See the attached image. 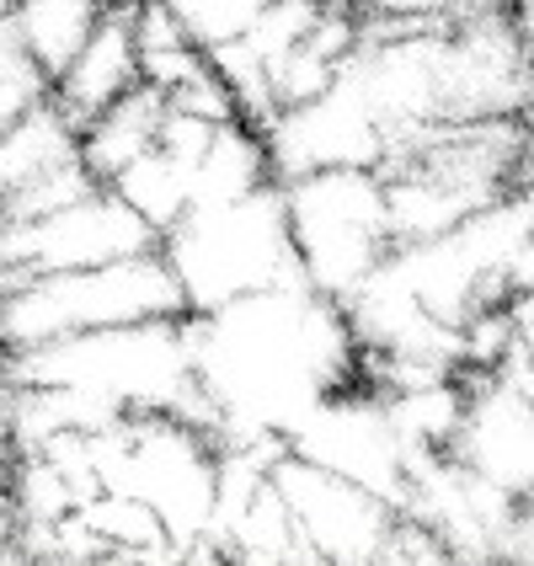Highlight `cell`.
<instances>
[{"instance_id": "6da1fadb", "label": "cell", "mask_w": 534, "mask_h": 566, "mask_svg": "<svg viewBox=\"0 0 534 566\" xmlns=\"http://www.w3.org/2000/svg\"><path fill=\"white\" fill-rule=\"evenodd\" d=\"M160 252L182 283L188 315H214L224 305L305 283L300 252L289 241L283 188H262L224 209H188V220L166 235Z\"/></svg>"}, {"instance_id": "7a4b0ae2", "label": "cell", "mask_w": 534, "mask_h": 566, "mask_svg": "<svg viewBox=\"0 0 534 566\" xmlns=\"http://www.w3.org/2000/svg\"><path fill=\"white\" fill-rule=\"evenodd\" d=\"M150 321H188V300L166 252L128 256L92 273L38 279L0 294V358L92 337V332L150 326Z\"/></svg>"}, {"instance_id": "3957f363", "label": "cell", "mask_w": 534, "mask_h": 566, "mask_svg": "<svg viewBox=\"0 0 534 566\" xmlns=\"http://www.w3.org/2000/svg\"><path fill=\"white\" fill-rule=\"evenodd\" d=\"M289 241L300 252L305 283L315 294L337 300L358 294L396 252L385 188L375 171H315L283 188Z\"/></svg>"}, {"instance_id": "277c9868", "label": "cell", "mask_w": 534, "mask_h": 566, "mask_svg": "<svg viewBox=\"0 0 534 566\" xmlns=\"http://www.w3.org/2000/svg\"><path fill=\"white\" fill-rule=\"evenodd\" d=\"M160 252V235L128 209L113 188L92 192L86 203L64 209L54 220L0 230V294L60 273H92L128 256Z\"/></svg>"}, {"instance_id": "5b68a950", "label": "cell", "mask_w": 534, "mask_h": 566, "mask_svg": "<svg viewBox=\"0 0 534 566\" xmlns=\"http://www.w3.org/2000/svg\"><path fill=\"white\" fill-rule=\"evenodd\" d=\"M273 486H279L289 518H294L300 545L321 566H379L385 545L401 524V507H390L385 497L321 471V465L289 454V449L273 465Z\"/></svg>"}, {"instance_id": "8992f818", "label": "cell", "mask_w": 534, "mask_h": 566, "mask_svg": "<svg viewBox=\"0 0 534 566\" xmlns=\"http://www.w3.org/2000/svg\"><path fill=\"white\" fill-rule=\"evenodd\" d=\"M465 385V417L449 443V460L498 486L503 497L534 492V407L498 385L492 375H460Z\"/></svg>"}, {"instance_id": "52a82bcc", "label": "cell", "mask_w": 534, "mask_h": 566, "mask_svg": "<svg viewBox=\"0 0 534 566\" xmlns=\"http://www.w3.org/2000/svg\"><path fill=\"white\" fill-rule=\"evenodd\" d=\"M139 81H145V75H139V43H134V6L107 0L92 43L81 49V60L70 64V75L54 86V107L70 118L75 134H86V128H92L113 102H124Z\"/></svg>"}, {"instance_id": "ba28073f", "label": "cell", "mask_w": 534, "mask_h": 566, "mask_svg": "<svg viewBox=\"0 0 534 566\" xmlns=\"http://www.w3.org/2000/svg\"><path fill=\"white\" fill-rule=\"evenodd\" d=\"M160 124H166V96L156 86H134L124 102H113L86 134H81V160L96 177V188H113L128 166H139L145 156H156Z\"/></svg>"}, {"instance_id": "9c48e42d", "label": "cell", "mask_w": 534, "mask_h": 566, "mask_svg": "<svg viewBox=\"0 0 534 566\" xmlns=\"http://www.w3.org/2000/svg\"><path fill=\"white\" fill-rule=\"evenodd\" d=\"M102 11H107V0H28V6H17V32L49 86H60L70 64L81 60Z\"/></svg>"}, {"instance_id": "30bf717a", "label": "cell", "mask_w": 534, "mask_h": 566, "mask_svg": "<svg viewBox=\"0 0 534 566\" xmlns=\"http://www.w3.org/2000/svg\"><path fill=\"white\" fill-rule=\"evenodd\" d=\"M70 160H81V134L70 128V118H64L60 107H54V96H49L32 118H22V124L0 139V203H6L11 192L54 177Z\"/></svg>"}, {"instance_id": "8fae6325", "label": "cell", "mask_w": 534, "mask_h": 566, "mask_svg": "<svg viewBox=\"0 0 534 566\" xmlns=\"http://www.w3.org/2000/svg\"><path fill=\"white\" fill-rule=\"evenodd\" d=\"M171 11H177L182 32L198 43V54L209 60L214 49H230V43L252 38L268 0H171Z\"/></svg>"}, {"instance_id": "7c38bea8", "label": "cell", "mask_w": 534, "mask_h": 566, "mask_svg": "<svg viewBox=\"0 0 534 566\" xmlns=\"http://www.w3.org/2000/svg\"><path fill=\"white\" fill-rule=\"evenodd\" d=\"M498 566H534V492L513 497V513L503 524V545H498Z\"/></svg>"}]
</instances>
